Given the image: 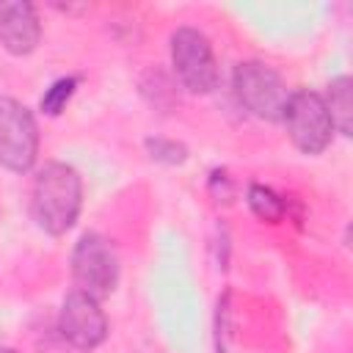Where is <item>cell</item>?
<instances>
[{"instance_id": "1", "label": "cell", "mask_w": 353, "mask_h": 353, "mask_svg": "<svg viewBox=\"0 0 353 353\" xmlns=\"http://www.w3.org/2000/svg\"><path fill=\"white\" fill-rule=\"evenodd\" d=\"M83 212V176L63 160L44 163L30 185V218L50 234L63 237Z\"/></svg>"}, {"instance_id": "2", "label": "cell", "mask_w": 353, "mask_h": 353, "mask_svg": "<svg viewBox=\"0 0 353 353\" xmlns=\"http://www.w3.org/2000/svg\"><path fill=\"white\" fill-rule=\"evenodd\" d=\"M168 55L176 83L190 94H212L221 83L212 41L193 25H182L168 39Z\"/></svg>"}, {"instance_id": "3", "label": "cell", "mask_w": 353, "mask_h": 353, "mask_svg": "<svg viewBox=\"0 0 353 353\" xmlns=\"http://www.w3.org/2000/svg\"><path fill=\"white\" fill-rule=\"evenodd\" d=\"M72 279L74 290L94 295L97 301L108 298L119 287L121 259L110 237L102 232H83L72 248Z\"/></svg>"}, {"instance_id": "4", "label": "cell", "mask_w": 353, "mask_h": 353, "mask_svg": "<svg viewBox=\"0 0 353 353\" xmlns=\"http://www.w3.org/2000/svg\"><path fill=\"white\" fill-rule=\"evenodd\" d=\"M232 94L237 105L262 121H281L290 88L265 61H240L232 72Z\"/></svg>"}, {"instance_id": "5", "label": "cell", "mask_w": 353, "mask_h": 353, "mask_svg": "<svg viewBox=\"0 0 353 353\" xmlns=\"http://www.w3.org/2000/svg\"><path fill=\"white\" fill-rule=\"evenodd\" d=\"M281 124L287 130L290 143L301 154H309V157L323 154L331 146L334 132H336L323 94L309 91V88L290 91V99L281 113Z\"/></svg>"}, {"instance_id": "6", "label": "cell", "mask_w": 353, "mask_h": 353, "mask_svg": "<svg viewBox=\"0 0 353 353\" xmlns=\"http://www.w3.org/2000/svg\"><path fill=\"white\" fill-rule=\"evenodd\" d=\"M39 124L28 105L14 97H0V165L14 174H28L39 160Z\"/></svg>"}, {"instance_id": "7", "label": "cell", "mask_w": 353, "mask_h": 353, "mask_svg": "<svg viewBox=\"0 0 353 353\" xmlns=\"http://www.w3.org/2000/svg\"><path fill=\"white\" fill-rule=\"evenodd\" d=\"M55 328H58V336L69 347L85 350V353L97 350L110 334V323H108L102 303L94 295L80 292V290L66 292V298L61 301Z\"/></svg>"}, {"instance_id": "8", "label": "cell", "mask_w": 353, "mask_h": 353, "mask_svg": "<svg viewBox=\"0 0 353 353\" xmlns=\"http://www.w3.org/2000/svg\"><path fill=\"white\" fill-rule=\"evenodd\" d=\"M39 44H41V19L36 6L22 0H3L0 3V47L14 58H25Z\"/></svg>"}, {"instance_id": "9", "label": "cell", "mask_w": 353, "mask_h": 353, "mask_svg": "<svg viewBox=\"0 0 353 353\" xmlns=\"http://www.w3.org/2000/svg\"><path fill=\"white\" fill-rule=\"evenodd\" d=\"M245 204L265 223H281L284 218H290V199L284 193H279L276 188L262 185V182H251L248 185Z\"/></svg>"}, {"instance_id": "10", "label": "cell", "mask_w": 353, "mask_h": 353, "mask_svg": "<svg viewBox=\"0 0 353 353\" xmlns=\"http://www.w3.org/2000/svg\"><path fill=\"white\" fill-rule=\"evenodd\" d=\"M325 108L331 113V121H334V130L339 135H350L353 130V83L347 74H339L328 83V91H325Z\"/></svg>"}, {"instance_id": "11", "label": "cell", "mask_w": 353, "mask_h": 353, "mask_svg": "<svg viewBox=\"0 0 353 353\" xmlns=\"http://www.w3.org/2000/svg\"><path fill=\"white\" fill-rule=\"evenodd\" d=\"M77 85H80V77H77V74L55 77V80L44 88V94H41V99H39V110H41L44 116H61V113L66 110V105L72 102Z\"/></svg>"}, {"instance_id": "12", "label": "cell", "mask_w": 353, "mask_h": 353, "mask_svg": "<svg viewBox=\"0 0 353 353\" xmlns=\"http://www.w3.org/2000/svg\"><path fill=\"white\" fill-rule=\"evenodd\" d=\"M143 149L149 154V160L163 163V165H182L188 160V146L176 138H165V135H149L143 141Z\"/></svg>"}, {"instance_id": "13", "label": "cell", "mask_w": 353, "mask_h": 353, "mask_svg": "<svg viewBox=\"0 0 353 353\" xmlns=\"http://www.w3.org/2000/svg\"><path fill=\"white\" fill-rule=\"evenodd\" d=\"M210 190H212V196L221 201H226L229 196H232V179H229V174L223 171V168H215L212 174H210Z\"/></svg>"}, {"instance_id": "14", "label": "cell", "mask_w": 353, "mask_h": 353, "mask_svg": "<svg viewBox=\"0 0 353 353\" xmlns=\"http://www.w3.org/2000/svg\"><path fill=\"white\" fill-rule=\"evenodd\" d=\"M0 353H17L14 347H0Z\"/></svg>"}]
</instances>
